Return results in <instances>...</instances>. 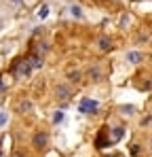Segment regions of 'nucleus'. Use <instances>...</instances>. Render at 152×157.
Wrapping results in <instances>:
<instances>
[{
  "instance_id": "1",
  "label": "nucleus",
  "mask_w": 152,
  "mask_h": 157,
  "mask_svg": "<svg viewBox=\"0 0 152 157\" xmlns=\"http://www.w3.org/2000/svg\"><path fill=\"white\" fill-rule=\"evenodd\" d=\"M13 75L15 77H21V78H25V77H30V72H32V66L27 64V59H17L15 64H13Z\"/></svg>"
},
{
  "instance_id": "2",
  "label": "nucleus",
  "mask_w": 152,
  "mask_h": 157,
  "mask_svg": "<svg viewBox=\"0 0 152 157\" xmlns=\"http://www.w3.org/2000/svg\"><path fill=\"white\" fill-rule=\"evenodd\" d=\"M97 108H100V102H97V100H91V98H85V100H80V104H78V110L85 113V115H95Z\"/></svg>"
},
{
  "instance_id": "3",
  "label": "nucleus",
  "mask_w": 152,
  "mask_h": 157,
  "mask_svg": "<svg viewBox=\"0 0 152 157\" xmlns=\"http://www.w3.org/2000/svg\"><path fill=\"white\" fill-rule=\"evenodd\" d=\"M47 140H49V136H47L45 132H38V134L34 136V147H36V149H45V147H47Z\"/></svg>"
},
{
  "instance_id": "4",
  "label": "nucleus",
  "mask_w": 152,
  "mask_h": 157,
  "mask_svg": "<svg viewBox=\"0 0 152 157\" xmlns=\"http://www.w3.org/2000/svg\"><path fill=\"white\" fill-rule=\"evenodd\" d=\"M95 144H97L100 149H103V147H110V144H112V138H108V136H106V132L101 130L100 134H97V140H95Z\"/></svg>"
},
{
  "instance_id": "5",
  "label": "nucleus",
  "mask_w": 152,
  "mask_h": 157,
  "mask_svg": "<svg viewBox=\"0 0 152 157\" xmlns=\"http://www.w3.org/2000/svg\"><path fill=\"white\" fill-rule=\"evenodd\" d=\"M123 136H125V128H123V125H116V128H112V142H118Z\"/></svg>"
},
{
  "instance_id": "6",
  "label": "nucleus",
  "mask_w": 152,
  "mask_h": 157,
  "mask_svg": "<svg viewBox=\"0 0 152 157\" xmlns=\"http://www.w3.org/2000/svg\"><path fill=\"white\" fill-rule=\"evenodd\" d=\"M127 62H129V64H139V62H142V53L139 51H129L127 53Z\"/></svg>"
},
{
  "instance_id": "7",
  "label": "nucleus",
  "mask_w": 152,
  "mask_h": 157,
  "mask_svg": "<svg viewBox=\"0 0 152 157\" xmlns=\"http://www.w3.org/2000/svg\"><path fill=\"white\" fill-rule=\"evenodd\" d=\"M97 47H100L101 51H108V49L112 47V40H110L108 36H101L100 40H97Z\"/></svg>"
},
{
  "instance_id": "8",
  "label": "nucleus",
  "mask_w": 152,
  "mask_h": 157,
  "mask_svg": "<svg viewBox=\"0 0 152 157\" xmlns=\"http://www.w3.org/2000/svg\"><path fill=\"white\" fill-rule=\"evenodd\" d=\"M27 64H30L32 68H42V59H40V55H30V57H27Z\"/></svg>"
},
{
  "instance_id": "9",
  "label": "nucleus",
  "mask_w": 152,
  "mask_h": 157,
  "mask_svg": "<svg viewBox=\"0 0 152 157\" xmlns=\"http://www.w3.org/2000/svg\"><path fill=\"white\" fill-rule=\"evenodd\" d=\"M70 11H72V15H74L76 19H82V17H85V13H82V9H80L78 4H72V6H70Z\"/></svg>"
},
{
  "instance_id": "10",
  "label": "nucleus",
  "mask_w": 152,
  "mask_h": 157,
  "mask_svg": "<svg viewBox=\"0 0 152 157\" xmlns=\"http://www.w3.org/2000/svg\"><path fill=\"white\" fill-rule=\"evenodd\" d=\"M57 96H59L61 100H66V98L70 96V91H68V87H66V85H61V87H57Z\"/></svg>"
},
{
  "instance_id": "11",
  "label": "nucleus",
  "mask_w": 152,
  "mask_h": 157,
  "mask_svg": "<svg viewBox=\"0 0 152 157\" xmlns=\"http://www.w3.org/2000/svg\"><path fill=\"white\" fill-rule=\"evenodd\" d=\"M38 17H40V19L49 17V6H47V4H42V6H40V11H38Z\"/></svg>"
},
{
  "instance_id": "12",
  "label": "nucleus",
  "mask_w": 152,
  "mask_h": 157,
  "mask_svg": "<svg viewBox=\"0 0 152 157\" xmlns=\"http://www.w3.org/2000/svg\"><path fill=\"white\" fill-rule=\"evenodd\" d=\"M63 121V110H55V115H53V123H61Z\"/></svg>"
},
{
  "instance_id": "13",
  "label": "nucleus",
  "mask_w": 152,
  "mask_h": 157,
  "mask_svg": "<svg viewBox=\"0 0 152 157\" xmlns=\"http://www.w3.org/2000/svg\"><path fill=\"white\" fill-rule=\"evenodd\" d=\"M9 123V113H4V110H0V128H4Z\"/></svg>"
},
{
  "instance_id": "14",
  "label": "nucleus",
  "mask_w": 152,
  "mask_h": 157,
  "mask_svg": "<svg viewBox=\"0 0 152 157\" xmlns=\"http://www.w3.org/2000/svg\"><path fill=\"white\" fill-rule=\"evenodd\" d=\"M139 153H142V147H139V144H133V147H131V155L137 157Z\"/></svg>"
},
{
  "instance_id": "15",
  "label": "nucleus",
  "mask_w": 152,
  "mask_h": 157,
  "mask_svg": "<svg viewBox=\"0 0 152 157\" xmlns=\"http://www.w3.org/2000/svg\"><path fill=\"white\" fill-rule=\"evenodd\" d=\"M121 110H123L125 115H133V113H135V106H121Z\"/></svg>"
},
{
  "instance_id": "16",
  "label": "nucleus",
  "mask_w": 152,
  "mask_h": 157,
  "mask_svg": "<svg viewBox=\"0 0 152 157\" xmlns=\"http://www.w3.org/2000/svg\"><path fill=\"white\" fill-rule=\"evenodd\" d=\"M70 81H72V83H78V81H80V72H70Z\"/></svg>"
},
{
  "instance_id": "17",
  "label": "nucleus",
  "mask_w": 152,
  "mask_h": 157,
  "mask_svg": "<svg viewBox=\"0 0 152 157\" xmlns=\"http://www.w3.org/2000/svg\"><path fill=\"white\" fill-rule=\"evenodd\" d=\"M91 77H93V81H100V70H91Z\"/></svg>"
},
{
  "instance_id": "18",
  "label": "nucleus",
  "mask_w": 152,
  "mask_h": 157,
  "mask_svg": "<svg viewBox=\"0 0 152 157\" xmlns=\"http://www.w3.org/2000/svg\"><path fill=\"white\" fill-rule=\"evenodd\" d=\"M108 157H121V155H108Z\"/></svg>"
},
{
  "instance_id": "19",
  "label": "nucleus",
  "mask_w": 152,
  "mask_h": 157,
  "mask_svg": "<svg viewBox=\"0 0 152 157\" xmlns=\"http://www.w3.org/2000/svg\"><path fill=\"white\" fill-rule=\"evenodd\" d=\"M150 149H152V140H150Z\"/></svg>"
},
{
  "instance_id": "20",
  "label": "nucleus",
  "mask_w": 152,
  "mask_h": 157,
  "mask_svg": "<svg viewBox=\"0 0 152 157\" xmlns=\"http://www.w3.org/2000/svg\"><path fill=\"white\" fill-rule=\"evenodd\" d=\"M0 157H2V153H0Z\"/></svg>"
}]
</instances>
